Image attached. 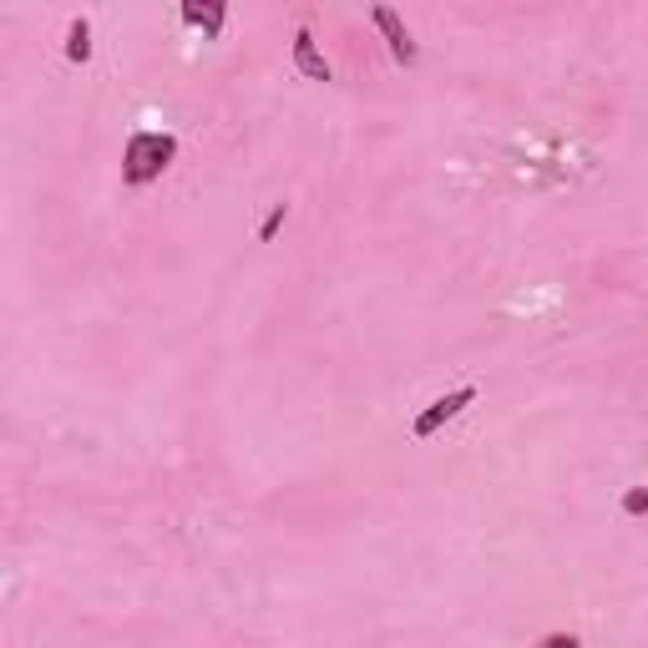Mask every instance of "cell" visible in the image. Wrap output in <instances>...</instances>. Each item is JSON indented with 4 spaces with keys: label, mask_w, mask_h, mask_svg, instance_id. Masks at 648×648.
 <instances>
[{
    "label": "cell",
    "mask_w": 648,
    "mask_h": 648,
    "mask_svg": "<svg viewBox=\"0 0 648 648\" xmlns=\"http://www.w3.org/2000/svg\"><path fill=\"white\" fill-rule=\"evenodd\" d=\"M172 158H178V137L172 133H133L127 137V152H122V183L147 187L152 178L168 172Z\"/></svg>",
    "instance_id": "1"
},
{
    "label": "cell",
    "mask_w": 648,
    "mask_h": 648,
    "mask_svg": "<svg viewBox=\"0 0 648 648\" xmlns=\"http://www.w3.org/2000/svg\"><path fill=\"white\" fill-rule=\"evenodd\" d=\"M466 406H477V385H456V390H446L441 400H431V406L416 416V425H410V436L416 441H431L446 421H456Z\"/></svg>",
    "instance_id": "2"
},
{
    "label": "cell",
    "mask_w": 648,
    "mask_h": 648,
    "mask_svg": "<svg viewBox=\"0 0 648 648\" xmlns=\"http://www.w3.org/2000/svg\"><path fill=\"white\" fill-rule=\"evenodd\" d=\"M371 21H375V26H380L385 46H390V56H396L400 67H416V61H421V46L410 41L406 21H400V15L390 11V5H375V11H371Z\"/></svg>",
    "instance_id": "3"
},
{
    "label": "cell",
    "mask_w": 648,
    "mask_h": 648,
    "mask_svg": "<svg viewBox=\"0 0 648 648\" xmlns=\"http://www.w3.org/2000/svg\"><path fill=\"white\" fill-rule=\"evenodd\" d=\"M294 67L305 71L309 81H334V71H330V61H325V52L315 46V36H309L305 26L294 31Z\"/></svg>",
    "instance_id": "4"
},
{
    "label": "cell",
    "mask_w": 648,
    "mask_h": 648,
    "mask_svg": "<svg viewBox=\"0 0 648 648\" xmlns=\"http://www.w3.org/2000/svg\"><path fill=\"white\" fill-rule=\"evenodd\" d=\"M183 21L187 26H198L208 41H218L224 36V21H228V5L224 0H203V5L198 0H183Z\"/></svg>",
    "instance_id": "5"
},
{
    "label": "cell",
    "mask_w": 648,
    "mask_h": 648,
    "mask_svg": "<svg viewBox=\"0 0 648 648\" xmlns=\"http://www.w3.org/2000/svg\"><path fill=\"white\" fill-rule=\"evenodd\" d=\"M67 56L71 61H92V21L87 15H77L67 26Z\"/></svg>",
    "instance_id": "6"
},
{
    "label": "cell",
    "mask_w": 648,
    "mask_h": 648,
    "mask_svg": "<svg viewBox=\"0 0 648 648\" xmlns=\"http://www.w3.org/2000/svg\"><path fill=\"white\" fill-rule=\"evenodd\" d=\"M284 218H289V203H274V208H269V218L259 224V243H269V239H274L278 228H284Z\"/></svg>",
    "instance_id": "7"
},
{
    "label": "cell",
    "mask_w": 648,
    "mask_h": 648,
    "mask_svg": "<svg viewBox=\"0 0 648 648\" xmlns=\"http://www.w3.org/2000/svg\"><path fill=\"white\" fill-rule=\"evenodd\" d=\"M623 512H628V516H648V487L623 491Z\"/></svg>",
    "instance_id": "8"
},
{
    "label": "cell",
    "mask_w": 648,
    "mask_h": 648,
    "mask_svg": "<svg viewBox=\"0 0 648 648\" xmlns=\"http://www.w3.org/2000/svg\"><path fill=\"white\" fill-rule=\"evenodd\" d=\"M537 648H582V638L578 634H547V638H537Z\"/></svg>",
    "instance_id": "9"
}]
</instances>
